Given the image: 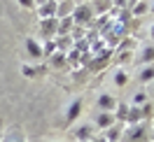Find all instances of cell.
<instances>
[{
    "mask_svg": "<svg viewBox=\"0 0 154 142\" xmlns=\"http://www.w3.org/2000/svg\"><path fill=\"white\" fill-rule=\"evenodd\" d=\"M152 79H154V65H147L140 72V82H152Z\"/></svg>",
    "mask_w": 154,
    "mask_h": 142,
    "instance_id": "cell-9",
    "label": "cell"
},
{
    "mask_svg": "<svg viewBox=\"0 0 154 142\" xmlns=\"http://www.w3.org/2000/svg\"><path fill=\"white\" fill-rule=\"evenodd\" d=\"M145 10H147V5H145V2H143V5H138V7H135V14H143Z\"/></svg>",
    "mask_w": 154,
    "mask_h": 142,
    "instance_id": "cell-17",
    "label": "cell"
},
{
    "mask_svg": "<svg viewBox=\"0 0 154 142\" xmlns=\"http://www.w3.org/2000/svg\"><path fill=\"white\" fill-rule=\"evenodd\" d=\"M143 61H145V63H154V47H145Z\"/></svg>",
    "mask_w": 154,
    "mask_h": 142,
    "instance_id": "cell-12",
    "label": "cell"
},
{
    "mask_svg": "<svg viewBox=\"0 0 154 142\" xmlns=\"http://www.w3.org/2000/svg\"><path fill=\"white\" fill-rule=\"evenodd\" d=\"M140 107H128V114H126V119H128V123H138L140 121Z\"/></svg>",
    "mask_w": 154,
    "mask_h": 142,
    "instance_id": "cell-8",
    "label": "cell"
},
{
    "mask_svg": "<svg viewBox=\"0 0 154 142\" xmlns=\"http://www.w3.org/2000/svg\"><path fill=\"white\" fill-rule=\"evenodd\" d=\"M145 103H147V95H145V93L135 95V105H145Z\"/></svg>",
    "mask_w": 154,
    "mask_h": 142,
    "instance_id": "cell-15",
    "label": "cell"
},
{
    "mask_svg": "<svg viewBox=\"0 0 154 142\" xmlns=\"http://www.w3.org/2000/svg\"><path fill=\"white\" fill-rule=\"evenodd\" d=\"M75 137H77V142H89V140H94V126H89V123L79 126V128L75 131Z\"/></svg>",
    "mask_w": 154,
    "mask_h": 142,
    "instance_id": "cell-2",
    "label": "cell"
},
{
    "mask_svg": "<svg viewBox=\"0 0 154 142\" xmlns=\"http://www.w3.org/2000/svg\"><path fill=\"white\" fill-rule=\"evenodd\" d=\"M21 5H23V7H33V0H19Z\"/></svg>",
    "mask_w": 154,
    "mask_h": 142,
    "instance_id": "cell-18",
    "label": "cell"
},
{
    "mask_svg": "<svg viewBox=\"0 0 154 142\" xmlns=\"http://www.w3.org/2000/svg\"><path fill=\"white\" fill-rule=\"evenodd\" d=\"M19 142H23V140H19Z\"/></svg>",
    "mask_w": 154,
    "mask_h": 142,
    "instance_id": "cell-23",
    "label": "cell"
},
{
    "mask_svg": "<svg viewBox=\"0 0 154 142\" xmlns=\"http://www.w3.org/2000/svg\"><path fill=\"white\" fill-rule=\"evenodd\" d=\"M72 19L79 21V23L89 21V19H91V7H89V5H79V7H75V12H72Z\"/></svg>",
    "mask_w": 154,
    "mask_h": 142,
    "instance_id": "cell-4",
    "label": "cell"
},
{
    "mask_svg": "<svg viewBox=\"0 0 154 142\" xmlns=\"http://www.w3.org/2000/svg\"><path fill=\"white\" fill-rule=\"evenodd\" d=\"M26 47H28L30 56H42V49L38 47V42H35V40H28V42H26Z\"/></svg>",
    "mask_w": 154,
    "mask_h": 142,
    "instance_id": "cell-10",
    "label": "cell"
},
{
    "mask_svg": "<svg viewBox=\"0 0 154 142\" xmlns=\"http://www.w3.org/2000/svg\"><path fill=\"white\" fill-rule=\"evenodd\" d=\"M63 63V54H54V65H61Z\"/></svg>",
    "mask_w": 154,
    "mask_h": 142,
    "instance_id": "cell-16",
    "label": "cell"
},
{
    "mask_svg": "<svg viewBox=\"0 0 154 142\" xmlns=\"http://www.w3.org/2000/svg\"><path fill=\"white\" fill-rule=\"evenodd\" d=\"M152 12H154V5H152Z\"/></svg>",
    "mask_w": 154,
    "mask_h": 142,
    "instance_id": "cell-22",
    "label": "cell"
},
{
    "mask_svg": "<svg viewBox=\"0 0 154 142\" xmlns=\"http://www.w3.org/2000/svg\"><path fill=\"white\" fill-rule=\"evenodd\" d=\"M79 110H82V103L77 100V103H72V107H70V112H68V121H72L77 114H79Z\"/></svg>",
    "mask_w": 154,
    "mask_h": 142,
    "instance_id": "cell-11",
    "label": "cell"
},
{
    "mask_svg": "<svg viewBox=\"0 0 154 142\" xmlns=\"http://www.w3.org/2000/svg\"><path fill=\"white\" fill-rule=\"evenodd\" d=\"M54 12H56V2L51 0V2H45V5H42V10H40V17L49 19V14H54Z\"/></svg>",
    "mask_w": 154,
    "mask_h": 142,
    "instance_id": "cell-7",
    "label": "cell"
},
{
    "mask_svg": "<svg viewBox=\"0 0 154 142\" xmlns=\"http://www.w3.org/2000/svg\"><path fill=\"white\" fill-rule=\"evenodd\" d=\"M117 84H119V86H124V84H126V75L122 72V70L117 72Z\"/></svg>",
    "mask_w": 154,
    "mask_h": 142,
    "instance_id": "cell-14",
    "label": "cell"
},
{
    "mask_svg": "<svg viewBox=\"0 0 154 142\" xmlns=\"http://www.w3.org/2000/svg\"><path fill=\"white\" fill-rule=\"evenodd\" d=\"M38 2H40V5H45V2H47V0H38Z\"/></svg>",
    "mask_w": 154,
    "mask_h": 142,
    "instance_id": "cell-19",
    "label": "cell"
},
{
    "mask_svg": "<svg viewBox=\"0 0 154 142\" xmlns=\"http://www.w3.org/2000/svg\"><path fill=\"white\" fill-rule=\"evenodd\" d=\"M122 140L124 142H145L147 140V131H145V126H140V123H133L126 131H122Z\"/></svg>",
    "mask_w": 154,
    "mask_h": 142,
    "instance_id": "cell-1",
    "label": "cell"
},
{
    "mask_svg": "<svg viewBox=\"0 0 154 142\" xmlns=\"http://www.w3.org/2000/svg\"><path fill=\"white\" fill-rule=\"evenodd\" d=\"M152 38H154V26H152Z\"/></svg>",
    "mask_w": 154,
    "mask_h": 142,
    "instance_id": "cell-20",
    "label": "cell"
},
{
    "mask_svg": "<svg viewBox=\"0 0 154 142\" xmlns=\"http://www.w3.org/2000/svg\"><path fill=\"white\" fill-rule=\"evenodd\" d=\"M154 112V107H152V103H145L143 105V110H140V114H143V116H149V114Z\"/></svg>",
    "mask_w": 154,
    "mask_h": 142,
    "instance_id": "cell-13",
    "label": "cell"
},
{
    "mask_svg": "<svg viewBox=\"0 0 154 142\" xmlns=\"http://www.w3.org/2000/svg\"><path fill=\"white\" fill-rule=\"evenodd\" d=\"M152 140H154V131H152Z\"/></svg>",
    "mask_w": 154,
    "mask_h": 142,
    "instance_id": "cell-21",
    "label": "cell"
},
{
    "mask_svg": "<svg viewBox=\"0 0 154 142\" xmlns=\"http://www.w3.org/2000/svg\"><path fill=\"white\" fill-rule=\"evenodd\" d=\"M112 123H115V112H100L96 116V126H98V128H103V131L110 128Z\"/></svg>",
    "mask_w": 154,
    "mask_h": 142,
    "instance_id": "cell-3",
    "label": "cell"
},
{
    "mask_svg": "<svg viewBox=\"0 0 154 142\" xmlns=\"http://www.w3.org/2000/svg\"><path fill=\"white\" fill-rule=\"evenodd\" d=\"M122 131H124L122 126H115V123H112L110 128H105V140L107 142H119L122 140Z\"/></svg>",
    "mask_w": 154,
    "mask_h": 142,
    "instance_id": "cell-5",
    "label": "cell"
},
{
    "mask_svg": "<svg viewBox=\"0 0 154 142\" xmlns=\"http://www.w3.org/2000/svg\"><path fill=\"white\" fill-rule=\"evenodd\" d=\"M115 98H112V95H100V98H98V107H100V110H103V112H107V110H115Z\"/></svg>",
    "mask_w": 154,
    "mask_h": 142,
    "instance_id": "cell-6",
    "label": "cell"
}]
</instances>
